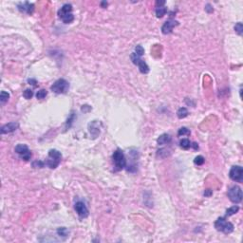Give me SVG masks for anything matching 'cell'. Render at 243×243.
Segmentation results:
<instances>
[{"mask_svg": "<svg viewBox=\"0 0 243 243\" xmlns=\"http://www.w3.org/2000/svg\"><path fill=\"white\" fill-rule=\"evenodd\" d=\"M61 159H62L61 153L56 149H51L49 151V159L47 160V162L45 164L48 165L49 168L54 169V168L57 167L59 164H60Z\"/></svg>", "mask_w": 243, "mask_h": 243, "instance_id": "obj_1", "label": "cell"}, {"mask_svg": "<svg viewBox=\"0 0 243 243\" xmlns=\"http://www.w3.org/2000/svg\"><path fill=\"white\" fill-rule=\"evenodd\" d=\"M215 228L224 234H230L234 231V225L227 221L225 218H218L215 222Z\"/></svg>", "mask_w": 243, "mask_h": 243, "instance_id": "obj_2", "label": "cell"}, {"mask_svg": "<svg viewBox=\"0 0 243 243\" xmlns=\"http://www.w3.org/2000/svg\"><path fill=\"white\" fill-rule=\"evenodd\" d=\"M69 82L65 79H58L57 81H55L54 84L50 87V89L56 94L67 93V91H69Z\"/></svg>", "mask_w": 243, "mask_h": 243, "instance_id": "obj_3", "label": "cell"}, {"mask_svg": "<svg viewBox=\"0 0 243 243\" xmlns=\"http://www.w3.org/2000/svg\"><path fill=\"white\" fill-rule=\"evenodd\" d=\"M112 159H113V162L114 165L116 167V170L119 171L124 169V167L126 166V157H124V154L123 153V151L120 149H117L112 155Z\"/></svg>", "mask_w": 243, "mask_h": 243, "instance_id": "obj_4", "label": "cell"}, {"mask_svg": "<svg viewBox=\"0 0 243 243\" xmlns=\"http://www.w3.org/2000/svg\"><path fill=\"white\" fill-rule=\"evenodd\" d=\"M228 198L234 203H239L242 200V190L238 185H235L231 187L228 190Z\"/></svg>", "mask_w": 243, "mask_h": 243, "instance_id": "obj_5", "label": "cell"}, {"mask_svg": "<svg viewBox=\"0 0 243 243\" xmlns=\"http://www.w3.org/2000/svg\"><path fill=\"white\" fill-rule=\"evenodd\" d=\"M130 58H131V61L133 62V64L137 65V66L139 67V69H140V71L142 73L146 74V73L149 72V67L147 66V64L144 60H142L140 56H138L135 52L132 53L131 56H130Z\"/></svg>", "mask_w": 243, "mask_h": 243, "instance_id": "obj_6", "label": "cell"}, {"mask_svg": "<svg viewBox=\"0 0 243 243\" xmlns=\"http://www.w3.org/2000/svg\"><path fill=\"white\" fill-rule=\"evenodd\" d=\"M230 179L236 182H242L243 180V169L239 165H235L231 168L229 172Z\"/></svg>", "mask_w": 243, "mask_h": 243, "instance_id": "obj_7", "label": "cell"}, {"mask_svg": "<svg viewBox=\"0 0 243 243\" xmlns=\"http://www.w3.org/2000/svg\"><path fill=\"white\" fill-rule=\"evenodd\" d=\"M15 152L18 154V155L21 157V159H23L24 161H29L31 158V153L29 151V147L26 146V144H17L14 148Z\"/></svg>", "mask_w": 243, "mask_h": 243, "instance_id": "obj_8", "label": "cell"}, {"mask_svg": "<svg viewBox=\"0 0 243 243\" xmlns=\"http://www.w3.org/2000/svg\"><path fill=\"white\" fill-rule=\"evenodd\" d=\"M74 209H75L76 213L81 218H87L88 216L87 207V205H85V203L83 202V201H81V200L77 201V202L75 203V205H74Z\"/></svg>", "mask_w": 243, "mask_h": 243, "instance_id": "obj_9", "label": "cell"}, {"mask_svg": "<svg viewBox=\"0 0 243 243\" xmlns=\"http://www.w3.org/2000/svg\"><path fill=\"white\" fill-rule=\"evenodd\" d=\"M179 25V22L176 21L174 19H169L167 20L166 22L164 23V25L162 27V32L164 34H169L173 31V29L175 28L176 26Z\"/></svg>", "mask_w": 243, "mask_h": 243, "instance_id": "obj_10", "label": "cell"}, {"mask_svg": "<svg viewBox=\"0 0 243 243\" xmlns=\"http://www.w3.org/2000/svg\"><path fill=\"white\" fill-rule=\"evenodd\" d=\"M18 126H19L18 123H15V122H11V123L6 124L1 127V133L2 134H7V133L13 132L14 130H16L18 128Z\"/></svg>", "mask_w": 243, "mask_h": 243, "instance_id": "obj_11", "label": "cell"}, {"mask_svg": "<svg viewBox=\"0 0 243 243\" xmlns=\"http://www.w3.org/2000/svg\"><path fill=\"white\" fill-rule=\"evenodd\" d=\"M71 11H72V6L70 4H65L58 11V15L61 19H63L64 17H66L69 14H71L72 13Z\"/></svg>", "mask_w": 243, "mask_h": 243, "instance_id": "obj_12", "label": "cell"}, {"mask_svg": "<svg viewBox=\"0 0 243 243\" xmlns=\"http://www.w3.org/2000/svg\"><path fill=\"white\" fill-rule=\"evenodd\" d=\"M18 9L21 11H26L29 14H31L34 11V5L29 2L20 3V4H18Z\"/></svg>", "mask_w": 243, "mask_h": 243, "instance_id": "obj_13", "label": "cell"}, {"mask_svg": "<svg viewBox=\"0 0 243 243\" xmlns=\"http://www.w3.org/2000/svg\"><path fill=\"white\" fill-rule=\"evenodd\" d=\"M171 136L169 134H162L161 135L160 137L158 138V140H157V143H158V144H160V146H164V144H169L171 142Z\"/></svg>", "mask_w": 243, "mask_h": 243, "instance_id": "obj_14", "label": "cell"}, {"mask_svg": "<svg viewBox=\"0 0 243 243\" xmlns=\"http://www.w3.org/2000/svg\"><path fill=\"white\" fill-rule=\"evenodd\" d=\"M167 13V9L162 6V7H157L156 9V15L158 18H162V16L165 15V13Z\"/></svg>", "mask_w": 243, "mask_h": 243, "instance_id": "obj_15", "label": "cell"}, {"mask_svg": "<svg viewBox=\"0 0 243 243\" xmlns=\"http://www.w3.org/2000/svg\"><path fill=\"white\" fill-rule=\"evenodd\" d=\"M177 116L179 119H183V118L188 116V110L185 107H180L179 110L177 111Z\"/></svg>", "mask_w": 243, "mask_h": 243, "instance_id": "obj_16", "label": "cell"}, {"mask_svg": "<svg viewBox=\"0 0 243 243\" xmlns=\"http://www.w3.org/2000/svg\"><path fill=\"white\" fill-rule=\"evenodd\" d=\"M238 210H239V207L238 205L230 207V208H228L226 210V217H231V216L235 215L236 213L238 212Z\"/></svg>", "mask_w": 243, "mask_h": 243, "instance_id": "obj_17", "label": "cell"}, {"mask_svg": "<svg viewBox=\"0 0 243 243\" xmlns=\"http://www.w3.org/2000/svg\"><path fill=\"white\" fill-rule=\"evenodd\" d=\"M191 142L188 140V139H182V140H180V146L182 148H183V149H189V148L191 147Z\"/></svg>", "mask_w": 243, "mask_h": 243, "instance_id": "obj_18", "label": "cell"}, {"mask_svg": "<svg viewBox=\"0 0 243 243\" xmlns=\"http://www.w3.org/2000/svg\"><path fill=\"white\" fill-rule=\"evenodd\" d=\"M47 95H48V91H47L46 89H40L39 91H37L36 98H37V99H39V100H42Z\"/></svg>", "mask_w": 243, "mask_h": 243, "instance_id": "obj_19", "label": "cell"}, {"mask_svg": "<svg viewBox=\"0 0 243 243\" xmlns=\"http://www.w3.org/2000/svg\"><path fill=\"white\" fill-rule=\"evenodd\" d=\"M57 234L60 236H64V238H67V235H69V231L67 230V228L65 227H62V228H59L57 230Z\"/></svg>", "mask_w": 243, "mask_h": 243, "instance_id": "obj_20", "label": "cell"}, {"mask_svg": "<svg viewBox=\"0 0 243 243\" xmlns=\"http://www.w3.org/2000/svg\"><path fill=\"white\" fill-rule=\"evenodd\" d=\"M205 162V159H204L203 156H197L194 160V164H197V165H202Z\"/></svg>", "mask_w": 243, "mask_h": 243, "instance_id": "obj_21", "label": "cell"}, {"mask_svg": "<svg viewBox=\"0 0 243 243\" xmlns=\"http://www.w3.org/2000/svg\"><path fill=\"white\" fill-rule=\"evenodd\" d=\"M23 96H24L25 99L29 100V99H31L32 96H33V92H32L31 89H29V88H27V89H25L24 92H23Z\"/></svg>", "mask_w": 243, "mask_h": 243, "instance_id": "obj_22", "label": "cell"}, {"mask_svg": "<svg viewBox=\"0 0 243 243\" xmlns=\"http://www.w3.org/2000/svg\"><path fill=\"white\" fill-rule=\"evenodd\" d=\"M9 98H10V94L6 92V91H2L1 94H0V101H1V103H6L9 100Z\"/></svg>", "mask_w": 243, "mask_h": 243, "instance_id": "obj_23", "label": "cell"}, {"mask_svg": "<svg viewBox=\"0 0 243 243\" xmlns=\"http://www.w3.org/2000/svg\"><path fill=\"white\" fill-rule=\"evenodd\" d=\"M235 31L238 34H239V35L242 34V32H243V26H242L241 22H238V23H236V26H235Z\"/></svg>", "mask_w": 243, "mask_h": 243, "instance_id": "obj_24", "label": "cell"}, {"mask_svg": "<svg viewBox=\"0 0 243 243\" xmlns=\"http://www.w3.org/2000/svg\"><path fill=\"white\" fill-rule=\"evenodd\" d=\"M178 135L179 136H185V135H190V130L186 127H182V128L179 129V132H178Z\"/></svg>", "mask_w": 243, "mask_h": 243, "instance_id": "obj_25", "label": "cell"}, {"mask_svg": "<svg viewBox=\"0 0 243 243\" xmlns=\"http://www.w3.org/2000/svg\"><path fill=\"white\" fill-rule=\"evenodd\" d=\"M135 53L136 54H137L138 56H143L144 55V48L142 46H136V48H135Z\"/></svg>", "mask_w": 243, "mask_h": 243, "instance_id": "obj_26", "label": "cell"}, {"mask_svg": "<svg viewBox=\"0 0 243 243\" xmlns=\"http://www.w3.org/2000/svg\"><path fill=\"white\" fill-rule=\"evenodd\" d=\"M45 162H41V161H35L32 162V166H33L34 168H43L44 166H45Z\"/></svg>", "mask_w": 243, "mask_h": 243, "instance_id": "obj_27", "label": "cell"}, {"mask_svg": "<svg viewBox=\"0 0 243 243\" xmlns=\"http://www.w3.org/2000/svg\"><path fill=\"white\" fill-rule=\"evenodd\" d=\"M212 194H213V192L212 190H210V189H206V190L204 191V196H205V197H211Z\"/></svg>", "mask_w": 243, "mask_h": 243, "instance_id": "obj_28", "label": "cell"}, {"mask_svg": "<svg viewBox=\"0 0 243 243\" xmlns=\"http://www.w3.org/2000/svg\"><path fill=\"white\" fill-rule=\"evenodd\" d=\"M205 10L208 11V13H212V11H214V10H213V8H211V5H210V4H207V5H206Z\"/></svg>", "mask_w": 243, "mask_h": 243, "instance_id": "obj_29", "label": "cell"}, {"mask_svg": "<svg viewBox=\"0 0 243 243\" xmlns=\"http://www.w3.org/2000/svg\"><path fill=\"white\" fill-rule=\"evenodd\" d=\"M165 4V1H157L156 2V6L157 7H162Z\"/></svg>", "mask_w": 243, "mask_h": 243, "instance_id": "obj_30", "label": "cell"}, {"mask_svg": "<svg viewBox=\"0 0 243 243\" xmlns=\"http://www.w3.org/2000/svg\"><path fill=\"white\" fill-rule=\"evenodd\" d=\"M28 82L29 83V84H31V85H34V87H36V84H37V83H36V81H35V80H33V79H29V80H28Z\"/></svg>", "mask_w": 243, "mask_h": 243, "instance_id": "obj_31", "label": "cell"}, {"mask_svg": "<svg viewBox=\"0 0 243 243\" xmlns=\"http://www.w3.org/2000/svg\"><path fill=\"white\" fill-rule=\"evenodd\" d=\"M191 146H193V148H194V149H196V150H197V149H198V144H196V143L192 144H191Z\"/></svg>", "mask_w": 243, "mask_h": 243, "instance_id": "obj_32", "label": "cell"}, {"mask_svg": "<svg viewBox=\"0 0 243 243\" xmlns=\"http://www.w3.org/2000/svg\"><path fill=\"white\" fill-rule=\"evenodd\" d=\"M101 5H102V7H103V8H105L106 6H107V2L103 1V2H102V3H101Z\"/></svg>", "mask_w": 243, "mask_h": 243, "instance_id": "obj_33", "label": "cell"}]
</instances>
